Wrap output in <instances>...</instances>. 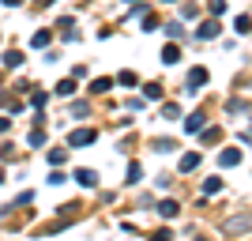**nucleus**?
<instances>
[{"label":"nucleus","mask_w":252,"mask_h":241,"mask_svg":"<svg viewBox=\"0 0 252 241\" xmlns=\"http://www.w3.org/2000/svg\"><path fill=\"white\" fill-rule=\"evenodd\" d=\"M94 139H98L94 128H75L72 136H68V143H72V147H87V143H94Z\"/></svg>","instance_id":"nucleus-1"},{"label":"nucleus","mask_w":252,"mask_h":241,"mask_svg":"<svg viewBox=\"0 0 252 241\" xmlns=\"http://www.w3.org/2000/svg\"><path fill=\"white\" fill-rule=\"evenodd\" d=\"M252 230V215H237V219H226V234H245Z\"/></svg>","instance_id":"nucleus-2"},{"label":"nucleus","mask_w":252,"mask_h":241,"mask_svg":"<svg viewBox=\"0 0 252 241\" xmlns=\"http://www.w3.org/2000/svg\"><path fill=\"white\" fill-rule=\"evenodd\" d=\"M196 38H200V42H211V38H219V23H215V19H203L200 27H196Z\"/></svg>","instance_id":"nucleus-3"},{"label":"nucleus","mask_w":252,"mask_h":241,"mask_svg":"<svg viewBox=\"0 0 252 241\" xmlns=\"http://www.w3.org/2000/svg\"><path fill=\"white\" fill-rule=\"evenodd\" d=\"M207 79H211V72H207V68H192V72H189V91H200V87L207 83Z\"/></svg>","instance_id":"nucleus-4"},{"label":"nucleus","mask_w":252,"mask_h":241,"mask_svg":"<svg viewBox=\"0 0 252 241\" xmlns=\"http://www.w3.org/2000/svg\"><path fill=\"white\" fill-rule=\"evenodd\" d=\"M75 181H79V185H83V189H98V173L94 170H75Z\"/></svg>","instance_id":"nucleus-5"},{"label":"nucleus","mask_w":252,"mask_h":241,"mask_svg":"<svg viewBox=\"0 0 252 241\" xmlns=\"http://www.w3.org/2000/svg\"><path fill=\"white\" fill-rule=\"evenodd\" d=\"M237 162H241V151H237V147H226L219 155V166H237Z\"/></svg>","instance_id":"nucleus-6"},{"label":"nucleus","mask_w":252,"mask_h":241,"mask_svg":"<svg viewBox=\"0 0 252 241\" xmlns=\"http://www.w3.org/2000/svg\"><path fill=\"white\" fill-rule=\"evenodd\" d=\"M177 200H162V204H158V215H162V219H177Z\"/></svg>","instance_id":"nucleus-7"},{"label":"nucleus","mask_w":252,"mask_h":241,"mask_svg":"<svg viewBox=\"0 0 252 241\" xmlns=\"http://www.w3.org/2000/svg\"><path fill=\"white\" fill-rule=\"evenodd\" d=\"M196 166H200V155H196V151H189V155L181 158V173H192Z\"/></svg>","instance_id":"nucleus-8"},{"label":"nucleus","mask_w":252,"mask_h":241,"mask_svg":"<svg viewBox=\"0 0 252 241\" xmlns=\"http://www.w3.org/2000/svg\"><path fill=\"white\" fill-rule=\"evenodd\" d=\"M203 117H207V109H200V113H192L189 121H185V128H189V132H200V128H203Z\"/></svg>","instance_id":"nucleus-9"},{"label":"nucleus","mask_w":252,"mask_h":241,"mask_svg":"<svg viewBox=\"0 0 252 241\" xmlns=\"http://www.w3.org/2000/svg\"><path fill=\"white\" fill-rule=\"evenodd\" d=\"M177 57H181V49H177L173 42H169L166 49H162V64H177Z\"/></svg>","instance_id":"nucleus-10"},{"label":"nucleus","mask_w":252,"mask_h":241,"mask_svg":"<svg viewBox=\"0 0 252 241\" xmlns=\"http://www.w3.org/2000/svg\"><path fill=\"white\" fill-rule=\"evenodd\" d=\"M233 31H237V34H252V15H237Z\"/></svg>","instance_id":"nucleus-11"},{"label":"nucleus","mask_w":252,"mask_h":241,"mask_svg":"<svg viewBox=\"0 0 252 241\" xmlns=\"http://www.w3.org/2000/svg\"><path fill=\"white\" fill-rule=\"evenodd\" d=\"M49 38H53V31H38V34L31 38V45H34V49H45V45H49Z\"/></svg>","instance_id":"nucleus-12"},{"label":"nucleus","mask_w":252,"mask_h":241,"mask_svg":"<svg viewBox=\"0 0 252 241\" xmlns=\"http://www.w3.org/2000/svg\"><path fill=\"white\" fill-rule=\"evenodd\" d=\"M215 192H222V177H207L203 181V196H215Z\"/></svg>","instance_id":"nucleus-13"},{"label":"nucleus","mask_w":252,"mask_h":241,"mask_svg":"<svg viewBox=\"0 0 252 241\" xmlns=\"http://www.w3.org/2000/svg\"><path fill=\"white\" fill-rule=\"evenodd\" d=\"M200 132H203V147H207V143H219V139H222V128H200Z\"/></svg>","instance_id":"nucleus-14"},{"label":"nucleus","mask_w":252,"mask_h":241,"mask_svg":"<svg viewBox=\"0 0 252 241\" xmlns=\"http://www.w3.org/2000/svg\"><path fill=\"white\" fill-rule=\"evenodd\" d=\"M109 87H113V79H109V75H102V79H94V83H91V91H94V95H105Z\"/></svg>","instance_id":"nucleus-15"},{"label":"nucleus","mask_w":252,"mask_h":241,"mask_svg":"<svg viewBox=\"0 0 252 241\" xmlns=\"http://www.w3.org/2000/svg\"><path fill=\"white\" fill-rule=\"evenodd\" d=\"M4 64H8V68H19V64H23V53L19 49H8V53H4Z\"/></svg>","instance_id":"nucleus-16"},{"label":"nucleus","mask_w":252,"mask_h":241,"mask_svg":"<svg viewBox=\"0 0 252 241\" xmlns=\"http://www.w3.org/2000/svg\"><path fill=\"white\" fill-rule=\"evenodd\" d=\"M162 117H166V121H177V117H181V105L177 102H166V105H162Z\"/></svg>","instance_id":"nucleus-17"},{"label":"nucleus","mask_w":252,"mask_h":241,"mask_svg":"<svg viewBox=\"0 0 252 241\" xmlns=\"http://www.w3.org/2000/svg\"><path fill=\"white\" fill-rule=\"evenodd\" d=\"M143 98H162V83H143Z\"/></svg>","instance_id":"nucleus-18"},{"label":"nucleus","mask_w":252,"mask_h":241,"mask_svg":"<svg viewBox=\"0 0 252 241\" xmlns=\"http://www.w3.org/2000/svg\"><path fill=\"white\" fill-rule=\"evenodd\" d=\"M139 177H143V166H139V162H128V185H136Z\"/></svg>","instance_id":"nucleus-19"},{"label":"nucleus","mask_w":252,"mask_h":241,"mask_svg":"<svg viewBox=\"0 0 252 241\" xmlns=\"http://www.w3.org/2000/svg\"><path fill=\"white\" fill-rule=\"evenodd\" d=\"M57 95H75V79H61V83H57Z\"/></svg>","instance_id":"nucleus-20"},{"label":"nucleus","mask_w":252,"mask_h":241,"mask_svg":"<svg viewBox=\"0 0 252 241\" xmlns=\"http://www.w3.org/2000/svg\"><path fill=\"white\" fill-rule=\"evenodd\" d=\"M151 147H155L158 155H166V151H173V147H177V143H173V139H155V143H151Z\"/></svg>","instance_id":"nucleus-21"},{"label":"nucleus","mask_w":252,"mask_h":241,"mask_svg":"<svg viewBox=\"0 0 252 241\" xmlns=\"http://www.w3.org/2000/svg\"><path fill=\"white\" fill-rule=\"evenodd\" d=\"M45 98H49L45 91H31V105H34V109H42V105H45Z\"/></svg>","instance_id":"nucleus-22"},{"label":"nucleus","mask_w":252,"mask_h":241,"mask_svg":"<svg viewBox=\"0 0 252 241\" xmlns=\"http://www.w3.org/2000/svg\"><path fill=\"white\" fill-rule=\"evenodd\" d=\"M117 83H121V87H136V72H121V75H117Z\"/></svg>","instance_id":"nucleus-23"},{"label":"nucleus","mask_w":252,"mask_h":241,"mask_svg":"<svg viewBox=\"0 0 252 241\" xmlns=\"http://www.w3.org/2000/svg\"><path fill=\"white\" fill-rule=\"evenodd\" d=\"M64 158H68V151H64V147H57V151H49V162H53V166H61Z\"/></svg>","instance_id":"nucleus-24"},{"label":"nucleus","mask_w":252,"mask_h":241,"mask_svg":"<svg viewBox=\"0 0 252 241\" xmlns=\"http://www.w3.org/2000/svg\"><path fill=\"white\" fill-rule=\"evenodd\" d=\"M27 139H31V147H42V143H45V132H42V128H34Z\"/></svg>","instance_id":"nucleus-25"},{"label":"nucleus","mask_w":252,"mask_h":241,"mask_svg":"<svg viewBox=\"0 0 252 241\" xmlns=\"http://www.w3.org/2000/svg\"><path fill=\"white\" fill-rule=\"evenodd\" d=\"M226 11V0H211V15H222Z\"/></svg>","instance_id":"nucleus-26"},{"label":"nucleus","mask_w":252,"mask_h":241,"mask_svg":"<svg viewBox=\"0 0 252 241\" xmlns=\"http://www.w3.org/2000/svg\"><path fill=\"white\" fill-rule=\"evenodd\" d=\"M155 27H158V19H155V15L147 11V15H143V31H155Z\"/></svg>","instance_id":"nucleus-27"},{"label":"nucleus","mask_w":252,"mask_h":241,"mask_svg":"<svg viewBox=\"0 0 252 241\" xmlns=\"http://www.w3.org/2000/svg\"><path fill=\"white\" fill-rule=\"evenodd\" d=\"M8 128H11V121H8V117H0V136H4Z\"/></svg>","instance_id":"nucleus-28"},{"label":"nucleus","mask_w":252,"mask_h":241,"mask_svg":"<svg viewBox=\"0 0 252 241\" xmlns=\"http://www.w3.org/2000/svg\"><path fill=\"white\" fill-rule=\"evenodd\" d=\"M241 139H245V143H252V128H249V132H241Z\"/></svg>","instance_id":"nucleus-29"},{"label":"nucleus","mask_w":252,"mask_h":241,"mask_svg":"<svg viewBox=\"0 0 252 241\" xmlns=\"http://www.w3.org/2000/svg\"><path fill=\"white\" fill-rule=\"evenodd\" d=\"M4 4H8V8H19V4H23V0H4Z\"/></svg>","instance_id":"nucleus-30"},{"label":"nucleus","mask_w":252,"mask_h":241,"mask_svg":"<svg viewBox=\"0 0 252 241\" xmlns=\"http://www.w3.org/2000/svg\"><path fill=\"white\" fill-rule=\"evenodd\" d=\"M34 4H38V8H49V4H53V0H34Z\"/></svg>","instance_id":"nucleus-31"},{"label":"nucleus","mask_w":252,"mask_h":241,"mask_svg":"<svg viewBox=\"0 0 252 241\" xmlns=\"http://www.w3.org/2000/svg\"><path fill=\"white\" fill-rule=\"evenodd\" d=\"M0 185H4V170H0Z\"/></svg>","instance_id":"nucleus-32"},{"label":"nucleus","mask_w":252,"mask_h":241,"mask_svg":"<svg viewBox=\"0 0 252 241\" xmlns=\"http://www.w3.org/2000/svg\"><path fill=\"white\" fill-rule=\"evenodd\" d=\"M128 4H136V0H128Z\"/></svg>","instance_id":"nucleus-33"}]
</instances>
